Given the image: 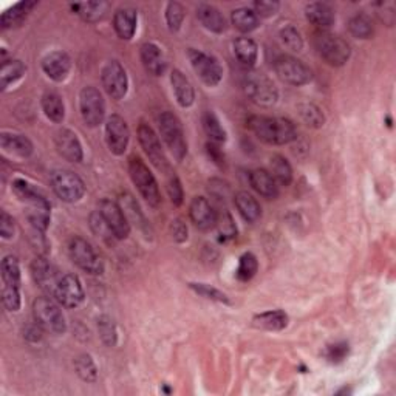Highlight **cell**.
Here are the masks:
<instances>
[{
  "label": "cell",
  "mask_w": 396,
  "mask_h": 396,
  "mask_svg": "<svg viewBox=\"0 0 396 396\" xmlns=\"http://www.w3.org/2000/svg\"><path fill=\"white\" fill-rule=\"evenodd\" d=\"M246 126L258 140L271 145L289 144L297 138L296 126L287 118L253 115L248 118Z\"/></svg>",
  "instance_id": "6da1fadb"
},
{
  "label": "cell",
  "mask_w": 396,
  "mask_h": 396,
  "mask_svg": "<svg viewBox=\"0 0 396 396\" xmlns=\"http://www.w3.org/2000/svg\"><path fill=\"white\" fill-rule=\"evenodd\" d=\"M314 48L331 67H342L352 56V48L347 40L328 31H318L314 35Z\"/></svg>",
  "instance_id": "7a4b0ae2"
},
{
  "label": "cell",
  "mask_w": 396,
  "mask_h": 396,
  "mask_svg": "<svg viewBox=\"0 0 396 396\" xmlns=\"http://www.w3.org/2000/svg\"><path fill=\"white\" fill-rule=\"evenodd\" d=\"M59 305L61 304L53 297H37L33 302L35 320L53 335H62L67 330V322Z\"/></svg>",
  "instance_id": "3957f363"
},
{
  "label": "cell",
  "mask_w": 396,
  "mask_h": 396,
  "mask_svg": "<svg viewBox=\"0 0 396 396\" xmlns=\"http://www.w3.org/2000/svg\"><path fill=\"white\" fill-rule=\"evenodd\" d=\"M160 135L171 150L176 161H181L188 153V143L184 138V131L181 121L172 112H163L158 118Z\"/></svg>",
  "instance_id": "277c9868"
},
{
  "label": "cell",
  "mask_w": 396,
  "mask_h": 396,
  "mask_svg": "<svg viewBox=\"0 0 396 396\" xmlns=\"http://www.w3.org/2000/svg\"><path fill=\"white\" fill-rule=\"evenodd\" d=\"M128 174L136 189L140 191L143 198L153 208L160 206L161 203V193L155 176L149 171L144 161L138 157H132L128 161Z\"/></svg>",
  "instance_id": "5b68a950"
},
{
  "label": "cell",
  "mask_w": 396,
  "mask_h": 396,
  "mask_svg": "<svg viewBox=\"0 0 396 396\" xmlns=\"http://www.w3.org/2000/svg\"><path fill=\"white\" fill-rule=\"evenodd\" d=\"M245 95L260 107H272L279 100V90L263 73H249L244 80Z\"/></svg>",
  "instance_id": "8992f818"
},
{
  "label": "cell",
  "mask_w": 396,
  "mask_h": 396,
  "mask_svg": "<svg viewBox=\"0 0 396 396\" xmlns=\"http://www.w3.org/2000/svg\"><path fill=\"white\" fill-rule=\"evenodd\" d=\"M50 184L62 201L66 203H76L85 193V184L79 176L66 169H58L50 174Z\"/></svg>",
  "instance_id": "52a82bcc"
},
{
  "label": "cell",
  "mask_w": 396,
  "mask_h": 396,
  "mask_svg": "<svg viewBox=\"0 0 396 396\" xmlns=\"http://www.w3.org/2000/svg\"><path fill=\"white\" fill-rule=\"evenodd\" d=\"M68 254L71 262L80 270L93 274V276H100L104 272V263L101 257L96 254L95 248L88 244L83 237H73L68 244Z\"/></svg>",
  "instance_id": "ba28073f"
},
{
  "label": "cell",
  "mask_w": 396,
  "mask_h": 396,
  "mask_svg": "<svg viewBox=\"0 0 396 396\" xmlns=\"http://www.w3.org/2000/svg\"><path fill=\"white\" fill-rule=\"evenodd\" d=\"M274 71H276V75L280 80L294 87L310 84L313 79L311 68L305 66L302 61L288 54L279 56V58L274 61Z\"/></svg>",
  "instance_id": "9c48e42d"
},
{
  "label": "cell",
  "mask_w": 396,
  "mask_h": 396,
  "mask_svg": "<svg viewBox=\"0 0 396 396\" xmlns=\"http://www.w3.org/2000/svg\"><path fill=\"white\" fill-rule=\"evenodd\" d=\"M79 110L88 127H98L106 118V102L98 88L84 87L79 95Z\"/></svg>",
  "instance_id": "30bf717a"
},
{
  "label": "cell",
  "mask_w": 396,
  "mask_h": 396,
  "mask_svg": "<svg viewBox=\"0 0 396 396\" xmlns=\"http://www.w3.org/2000/svg\"><path fill=\"white\" fill-rule=\"evenodd\" d=\"M188 58L193 71L197 73L208 87H215L220 84V80L223 79V67L212 54L196 50V48H189Z\"/></svg>",
  "instance_id": "8fae6325"
},
{
  "label": "cell",
  "mask_w": 396,
  "mask_h": 396,
  "mask_svg": "<svg viewBox=\"0 0 396 396\" xmlns=\"http://www.w3.org/2000/svg\"><path fill=\"white\" fill-rule=\"evenodd\" d=\"M102 87L112 100H123L128 90V79L124 67L118 61H110L101 71Z\"/></svg>",
  "instance_id": "7c38bea8"
},
{
  "label": "cell",
  "mask_w": 396,
  "mask_h": 396,
  "mask_svg": "<svg viewBox=\"0 0 396 396\" xmlns=\"http://www.w3.org/2000/svg\"><path fill=\"white\" fill-rule=\"evenodd\" d=\"M100 214L106 220L110 228L113 237L116 240H124L131 234V222L116 201H112L109 198L101 200L100 203Z\"/></svg>",
  "instance_id": "4fadbf2b"
},
{
  "label": "cell",
  "mask_w": 396,
  "mask_h": 396,
  "mask_svg": "<svg viewBox=\"0 0 396 396\" xmlns=\"http://www.w3.org/2000/svg\"><path fill=\"white\" fill-rule=\"evenodd\" d=\"M106 140L112 153L123 155L127 150L128 141H131V131L126 119L119 115H112L106 123Z\"/></svg>",
  "instance_id": "5bb4252c"
},
{
  "label": "cell",
  "mask_w": 396,
  "mask_h": 396,
  "mask_svg": "<svg viewBox=\"0 0 396 396\" xmlns=\"http://www.w3.org/2000/svg\"><path fill=\"white\" fill-rule=\"evenodd\" d=\"M138 140H140V144H141L144 153L150 160V163L157 169H160V171H166L167 169L166 155L163 152V148H161L160 138L157 136V133L153 132V128L149 124H145V123L140 124Z\"/></svg>",
  "instance_id": "9a60e30c"
},
{
  "label": "cell",
  "mask_w": 396,
  "mask_h": 396,
  "mask_svg": "<svg viewBox=\"0 0 396 396\" xmlns=\"http://www.w3.org/2000/svg\"><path fill=\"white\" fill-rule=\"evenodd\" d=\"M84 287L75 274L62 276L58 288H56L54 299L66 308H76L84 301Z\"/></svg>",
  "instance_id": "2e32d148"
},
{
  "label": "cell",
  "mask_w": 396,
  "mask_h": 396,
  "mask_svg": "<svg viewBox=\"0 0 396 396\" xmlns=\"http://www.w3.org/2000/svg\"><path fill=\"white\" fill-rule=\"evenodd\" d=\"M31 274H33L36 285L53 297L62 279L59 271L45 257H36L31 263Z\"/></svg>",
  "instance_id": "e0dca14e"
},
{
  "label": "cell",
  "mask_w": 396,
  "mask_h": 396,
  "mask_svg": "<svg viewBox=\"0 0 396 396\" xmlns=\"http://www.w3.org/2000/svg\"><path fill=\"white\" fill-rule=\"evenodd\" d=\"M54 144L59 155L70 161V163H80L83 161V145H80V141L75 132L68 131V128H62V131L56 133Z\"/></svg>",
  "instance_id": "ac0fdd59"
},
{
  "label": "cell",
  "mask_w": 396,
  "mask_h": 396,
  "mask_svg": "<svg viewBox=\"0 0 396 396\" xmlns=\"http://www.w3.org/2000/svg\"><path fill=\"white\" fill-rule=\"evenodd\" d=\"M192 223L201 231H209L217 224V211L205 197H196L189 206Z\"/></svg>",
  "instance_id": "d6986e66"
},
{
  "label": "cell",
  "mask_w": 396,
  "mask_h": 396,
  "mask_svg": "<svg viewBox=\"0 0 396 396\" xmlns=\"http://www.w3.org/2000/svg\"><path fill=\"white\" fill-rule=\"evenodd\" d=\"M70 68L71 59L66 52H53L42 59L44 73L50 79L56 80V83H62L68 76Z\"/></svg>",
  "instance_id": "ffe728a7"
},
{
  "label": "cell",
  "mask_w": 396,
  "mask_h": 396,
  "mask_svg": "<svg viewBox=\"0 0 396 396\" xmlns=\"http://www.w3.org/2000/svg\"><path fill=\"white\" fill-rule=\"evenodd\" d=\"M141 61L144 68L148 70L152 76L164 75L167 68V62L161 48L153 42H145L141 47Z\"/></svg>",
  "instance_id": "44dd1931"
},
{
  "label": "cell",
  "mask_w": 396,
  "mask_h": 396,
  "mask_svg": "<svg viewBox=\"0 0 396 396\" xmlns=\"http://www.w3.org/2000/svg\"><path fill=\"white\" fill-rule=\"evenodd\" d=\"M249 184H251V188L258 196L268 200H274L279 196L277 181L274 180V176L270 174V171H265V169H256V171L249 172Z\"/></svg>",
  "instance_id": "7402d4cb"
},
{
  "label": "cell",
  "mask_w": 396,
  "mask_h": 396,
  "mask_svg": "<svg viewBox=\"0 0 396 396\" xmlns=\"http://www.w3.org/2000/svg\"><path fill=\"white\" fill-rule=\"evenodd\" d=\"M136 23H138V13L133 8H121L113 16V28L123 40H131L135 36Z\"/></svg>",
  "instance_id": "603a6c76"
},
{
  "label": "cell",
  "mask_w": 396,
  "mask_h": 396,
  "mask_svg": "<svg viewBox=\"0 0 396 396\" xmlns=\"http://www.w3.org/2000/svg\"><path fill=\"white\" fill-rule=\"evenodd\" d=\"M305 16L308 22L316 25L320 31H327V28L333 25L336 20L333 8L324 2H313L306 5Z\"/></svg>",
  "instance_id": "cb8c5ba5"
},
{
  "label": "cell",
  "mask_w": 396,
  "mask_h": 396,
  "mask_svg": "<svg viewBox=\"0 0 396 396\" xmlns=\"http://www.w3.org/2000/svg\"><path fill=\"white\" fill-rule=\"evenodd\" d=\"M13 192L16 193L20 201H25L27 205L31 206H42V208H52L50 201L47 200L42 192L36 189L33 184L28 183L23 179H16L13 181Z\"/></svg>",
  "instance_id": "d4e9b609"
},
{
  "label": "cell",
  "mask_w": 396,
  "mask_h": 396,
  "mask_svg": "<svg viewBox=\"0 0 396 396\" xmlns=\"http://www.w3.org/2000/svg\"><path fill=\"white\" fill-rule=\"evenodd\" d=\"M171 84L174 88L175 98L179 101L180 106L184 109L191 107L193 101H196V90H193L191 80L186 78V75H183V71L174 70L171 73Z\"/></svg>",
  "instance_id": "484cf974"
},
{
  "label": "cell",
  "mask_w": 396,
  "mask_h": 396,
  "mask_svg": "<svg viewBox=\"0 0 396 396\" xmlns=\"http://www.w3.org/2000/svg\"><path fill=\"white\" fill-rule=\"evenodd\" d=\"M0 145L2 149L11 155H18L20 158H28L33 153V143H31L25 135L19 133H6L0 135Z\"/></svg>",
  "instance_id": "4316f807"
},
{
  "label": "cell",
  "mask_w": 396,
  "mask_h": 396,
  "mask_svg": "<svg viewBox=\"0 0 396 396\" xmlns=\"http://www.w3.org/2000/svg\"><path fill=\"white\" fill-rule=\"evenodd\" d=\"M197 18L201 25H203L206 30L212 31V33H217V35L224 33L226 19L223 18L220 10L215 8L214 5H208V4L198 5Z\"/></svg>",
  "instance_id": "83f0119b"
},
{
  "label": "cell",
  "mask_w": 396,
  "mask_h": 396,
  "mask_svg": "<svg viewBox=\"0 0 396 396\" xmlns=\"http://www.w3.org/2000/svg\"><path fill=\"white\" fill-rule=\"evenodd\" d=\"M234 203H236V208L241 218L248 223H256L258 218L262 217V208L251 193L240 191L239 193H236V197H234Z\"/></svg>",
  "instance_id": "f1b7e54d"
},
{
  "label": "cell",
  "mask_w": 396,
  "mask_h": 396,
  "mask_svg": "<svg viewBox=\"0 0 396 396\" xmlns=\"http://www.w3.org/2000/svg\"><path fill=\"white\" fill-rule=\"evenodd\" d=\"M289 318L284 310H271L260 314H256L253 318V324L257 328L268 331H282L288 327Z\"/></svg>",
  "instance_id": "f546056e"
},
{
  "label": "cell",
  "mask_w": 396,
  "mask_h": 396,
  "mask_svg": "<svg viewBox=\"0 0 396 396\" xmlns=\"http://www.w3.org/2000/svg\"><path fill=\"white\" fill-rule=\"evenodd\" d=\"M234 53H236L241 66L251 68L257 62L258 48L251 37H239L234 40Z\"/></svg>",
  "instance_id": "4dcf8cb0"
},
{
  "label": "cell",
  "mask_w": 396,
  "mask_h": 396,
  "mask_svg": "<svg viewBox=\"0 0 396 396\" xmlns=\"http://www.w3.org/2000/svg\"><path fill=\"white\" fill-rule=\"evenodd\" d=\"M36 2H20L11 6L10 10H6L2 14V19H0V25L4 30L18 27L20 23L27 19V16L31 13V10L36 6Z\"/></svg>",
  "instance_id": "1f68e13d"
},
{
  "label": "cell",
  "mask_w": 396,
  "mask_h": 396,
  "mask_svg": "<svg viewBox=\"0 0 396 396\" xmlns=\"http://www.w3.org/2000/svg\"><path fill=\"white\" fill-rule=\"evenodd\" d=\"M231 20H232V25L236 27L241 33H251V31L258 28V16L254 13L253 8H248V6H241L237 8V10H234L231 14Z\"/></svg>",
  "instance_id": "d6a6232c"
},
{
  "label": "cell",
  "mask_w": 396,
  "mask_h": 396,
  "mask_svg": "<svg viewBox=\"0 0 396 396\" xmlns=\"http://www.w3.org/2000/svg\"><path fill=\"white\" fill-rule=\"evenodd\" d=\"M42 110L45 116L53 121V123H62L64 116H66V106L58 93L47 92L42 96Z\"/></svg>",
  "instance_id": "836d02e7"
},
{
  "label": "cell",
  "mask_w": 396,
  "mask_h": 396,
  "mask_svg": "<svg viewBox=\"0 0 396 396\" xmlns=\"http://www.w3.org/2000/svg\"><path fill=\"white\" fill-rule=\"evenodd\" d=\"M25 64L19 59L4 61L2 67H0V87H2V90H5L8 85L14 84L18 79H20L25 75Z\"/></svg>",
  "instance_id": "e575fe53"
},
{
  "label": "cell",
  "mask_w": 396,
  "mask_h": 396,
  "mask_svg": "<svg viewBox=\"0 0 396 396\" xmlns=\"http://www.w3.org/2000/svg\"><path fill=\"white\" fill-rule=\"evenodd\" d=\"M270 174L280 186H289L293 181V167L289 161L282 155H274L270 160Z\"/></svg>",
  "instance_id": "d590c367"
},
{
  "label": "cell",
  "mask_w": 396,
  "mask_h": 396,
  "mask_svg": "<svg viewBox=\"0 0 396 396\" xmlns=\"http://www.w3.org/2000/svg\"><path fill=\"white\" fill-rule=\"evenodd\" d=\"M2 282L4 288H19L20 289V266L14 256H6L2 260Z\"/></svg>",
  "instance_id": "8d00e7d4"
},
{
  "label": "cell",
  "mask_w": 396,
  "mask_h": 396,
  "mask_svg": "<svg viewBox=\"0 0 396 396\" xmlns=\"http://www.w3.org/2000/svg\"><path fill=\"white\" fill-rule=\"evenodd\" d=\"M109 4L106 2H87V4H76L71 5V10L76 11L80 18L87 22H98L107 13Z\"/></svg>",
  "instance_id": "74e56055"
},
{
  "label": "cell",
  "mask_w": 396,
  "mask_h": 396,
  "mask_svg": "<svg viewBox=\"0 0 396 396\" xmlns=\"http://www.w3.org/2000/svg\"><path fill=\"white\" fill-rule=\"evenodd\" d=\"M201 123H203V128L206 135L209 136V140L211 143H224L226 138H228V135H226L224 127L222 126L220 119L217 118L215 113L212 112H206L203 115V119H201Z\"/></svg>",
  "instance_id": "f35d334b"
},
{
  "label": "cell",
  "mask_w": 396,
  "mask_h": 396,
  "mask_svg": "<svg viewBox=\"0 0 396 396\" xmlns=\"http://www.w3.org/2000/svg\"><path fill=\"white\" fill-rule=\"evenodd\" d=\"M75 368L78 376L84 383H95L98 379V368H96V364L90 354H79L75 359Z\"/></svg>",
  "instance_id": "ab89813d"
},
{
  "label": "cell",
  "mask_w": 396,
  "mask_h": 396,
  "mask_svg": "<svg viewBox=\"0 0 396 396\" xmlns=\"http://www.w3.org/2000/svg\"><path fill=\"white\" fill-rule=\"evenodd\" d=\"M297 110H299V115H301V118L304 119V123L306 126H310L313 128H320L325 124L324 112H322L318 106H314V104H310V102L301 104V106L297 107Z\"/></svg>",
  "instance_id": "60d3db41"
},
{
  "label": "cell",
  "mask_w": 396,
  "mask_h": 396,
  "mask_svg": "<svg viewBox=\"0 0 396 396\" xmlns=\"http://www.w3.org/2000/svg\"><path fill=\"white\" fill-rule=\"evenodd\" d=\"M349 30L356 39H370L373 36V22L366 14H356L349 22Z\"/></svg>",
  "instance_id": "b9f144b4"
},
{
  "label": "cell",
  "mask_w": 396,
  "mask_h": 396,
  "mask_svg": "<svg viewBox=\"0 0 396 396\" xmlns=\"http://www.w3.org/2000/svg\"><path fill=\"white\" fill-rule=\"evenodd\" d=\"M258 271L257 257L253 253H245L239 258V266L236 271V276L240 282H249Z\"/></svg>",
  "instance_id": "7bdbcfd3"
},
{
  "label": "cell",
  "mask_w": 396,
  "mask_h": 396,
  "mask_svg": "<svg viewBox=\"0 0 396 396\" xmlns=\"http://www.w3.org/2000/svg\"><path fill=\"white\" fill-rule=\"evenodd\" d=\"M50 209L52 208H42V206H31L28 209V222L36 231L45 232L48 224H50Z\"/></svg>",
  "instance_id": "ee69618b"
},
{
  "label": "cell",
  "mask_w": 396,
  "mask_h": 396,
  "mask_svg": "<svg viewBox=\"0 0 396 396\" xmlns=\"http://www.w3.org/2000/svg\"><path fill=\"white\" fill-rule=\"evenodd\" d=\"M280 40L288 50L291 52H301L304 48V39L299 30L293 25H287L280 30Z\"/></svg>",
  "instance_id": "f6af8a7d"
},
{
  "label": "cell",
  "mask_w": 396,
  "mask_h": 396,
  "mask_svg": "<svg viewBox=\"0 0 396 396\" xmlns=\"http://www.w3.org/2000/svg\"><path fill=\"white\" fill-rule=\"evenodd\" d=\"M215 226L218 228V232H220L222 240H231L234 237H237V226H236V223H234L232 215L226 211V209L220 214L217 212Z\"/></svg>",
  "instance_id": "bcb514c9"
},
{
  "label": "cell",
  "mask_w": 396,
  "mask_h": 396,
  "mask_svg": "<svg viewBox=\"0 0 396 396\" xmlns=\"http://www.w3.org/2000/svg\"><path fill=\"white\" fill-rule=\"evenodd\" d=\"M98 333L102 339V342L107 347H113L118 341L115 322H113V319L109 316H101L98 319Z\"/></svg>",
  "instance_id": "7dc6e473"
},
{
  "label": "cell",
  "mask_w": 396,
  "mask_h": 396,
  "mask_svg": "<svg viewBox=\"0 0 396 396\" xmlns=\"http://www.w3.org/2000/svg\"><path fill=\"white\" fill-rule=\"evenodd\" d=\"M183 20H184V8H183V5L179 4V2L167 4V8H166V22H167L169 30H171L172 33H176V31L181 28Z\"/></svg>",
  "instance_id": "c3c4849f"
},
{
  "label": "cell",
  "mask_w": 396,
  "mask_h": 396,
  "mask_svg": "<svg viewBox=\"0 0 396 396\" xmlns=\"http://www.w3.org/2000/svg\"><path fill=\"white\" fill-rule=\"evenodd\" d=\"M196 293L201 297L208 299V301H214L218 304H229V299L224 293H222L220 289H217L211 285H206V284H191L189 285Z\"/></svg>",
  "instance_id": "681fc988"
},
{
  "label": "cell",
  "mask_w": 396,
  "mask_h": 396,
  "mask_svg": "<svg viewBox=\"0 0 396 396\" xmlns=\"http://www.w3.org/2000/svg\"><path fill=\"white\" fill-rule=\"evenodd\" d=\"M350 353V345L349 342H335L331 345H327V349L324 350V356L328 362L331 364H339L342 362Z\"/></svg>",
  "instance_id": "f907efd6"
},
{
  "label": "cell",
  "mask_w": 396,
  "mask_h": 396,
  "mask_svg": "<svg viewBox=\"0 0 396 396\" xmlns=\"http://www.w3.org/2000/svg\"><path fill=\"white\" fill-rule=\"evenodd\" d=\"M2 304L10 313L19 311L20 289L19 288H2Z\"/></svg>",
  "instance_id": "816d5d0a"
},
{
  "label": "cell",
  "mask_w": 396,
  "mask_h": 396,
  "mask_svg": "<svg viewBox=\"0 0 396 396\" xmlns=\"http://www.w3.org/2000/svg\"><path fill=\"white\" fill-rule=\"evenodd\" d=\"M167 193H169V198H171V201L175 206H181L183 200H184V192H183V186H181L180 179L175 174L169 176Z\"/></svg>",
  "instance_id": "f5cc1de1"
},
{
  "label": "cell",
  "mask_w": 396,
  "mask_h": 396,
  "mask_svg": "<svg viewBox=\"0 0 396 396\" xmlns=\"http://www.w3.org/2000/svg\"><path fill=\"white\" fill-rule=\"evenodd\" d=\"M90 226H92L93 232H95L98 237H101V239H104V240H109V239L113 237V234H112L110 228L107 226L106 220H104V218H102V215L100 214V211H98V212H93V214L90 215ZM113 239H115V237H113Z\"/></svg>",
  "instance_id": "db71d44e"
},
{
  "label": "cell",
  "mask_w": 396,
  "mask_h": 396,
  "mask_svg": "<svg viewBox=\"0 0 396 396\" xmlns=\"http://www.w3.org/2000/svg\"><path fill=\"white\" fill-rule=\"evenodd\" d=\"M280 4L279 2H271V0H260V2L253 4V10L258 16V18H271V16L279 11Z\"/></svg>",
  "instance_id": "11a10c76"
},
{
  "label": "cell",
  "mask_w": 396,
  "mask_h": 396,
  "mask_svg": "<svg viewBox=\"0 0 396 396\" xmlns=\"http://www.w3.org/2000/svg\"><path fill=\"white\" fill-rule=\"evenodd\" d=\"M14 231H16L14 218L6 211H2V214H0V236H2V239L5 240H10L14 236Z\"/></svg>",
  "instance_id": "9f6ffc18"
},
{
  "label": "cell",
  "mask_w": 396,
  "mask_h": 396,
  "mask_svg": "<svg viewBox=\"0 0 396 396\" xmlns=\"http://www.w3.org/2000/svg\"><path fill=\"white\" fill-rule=\"evenodd\" d=\"M171 232L175 241L183 244V241L188 240V226L181 220V218H176L171 224Z\"/></svg>",
  "instance_id": "6f0895ef"
},
{
  "label": "cell",
  "mask_w": 396,
  "mask_h": 396,
  "mask_svg": "<svg viewBox=\"0 0 396 396\" xmlns=\"http://www.w3.org/2000/svg\"><path fill=\"white\" fill-rule=\"evenodd\" d=\"M206 149H208V155L212 158V161L218 166H223L224 164V155L223 152L218 149V145L215 143H208L206 144Z\"/></svg>",
  "instance_id": "680465c9"
}]
</instances>
